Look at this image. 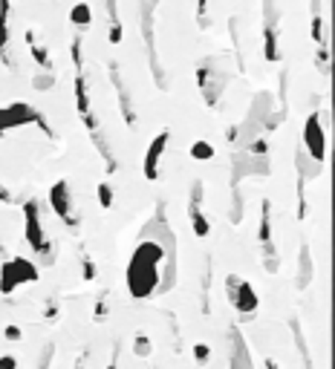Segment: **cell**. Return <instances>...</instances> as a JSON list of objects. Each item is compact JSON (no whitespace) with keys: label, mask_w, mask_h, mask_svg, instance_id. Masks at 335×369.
<instances>
[{"label":"cell","mask_w":335,"mask_h":369,"mask_svg":"<svg viewBox=\"0 0 335 369\" xmlns=\"http://www.w3.org/2000/svg\"><path fill=\"white\" fill-rule=\"evenodd\" d=\"M174 234L165 228V240H148L136 246L131 263H128V289L136 300L150 297L153 292H171L177 280V265H174Z\"/></svg>","instance_id":"6da1fadb"},{"label":"cell","mask_w":335,"mask_h":369,"mask_svg":"<svg viewBox=\"0 0 335 369\" xmlns=\"http://www.w3.org/2000/svg\"><path fill=\"white\" fill-rule=\"evenodd\" d=\"M38 265L23 260V257H12L0 265V294H12L15 289H21L23 283H38Z\"/></svg>","instance_id":"7a4b0ae2"},{"label":"cell","mask_w":335,"mask_h":369,"mask_svg":"<svg viewBox=\"0 0 335 369\" xmlns=\"http://www.w3.org/2000/svg\"><path fill=\"white\" fill-rule=\"evenodd\" d=\"M226 294H229L231 306H234L243 317H255V314H258L260 300H258L255 286H251V283L246 280V277H240V274H229V277H226Z\"/></svg>","instance_id":"3957f363"},{"label":"cell","mask_w":335,"mask_h":369,"mask_svg":"<svg viewBox=\"0 0 335 369\" xmlns=\"http://www.w3.org/2000/svg\"><path fill=\"white\" fill-rule=\"evenodd\" d=\"M23 240L29 243V248L40 257H47L50 251V240H47V231L40 225V208L35 199L23 202Z\"/></svg>","instance_id":"277c9868"},{"label":"cell","mask_w":335,"mask_h":369,"mask_svg":"<svg viewBox=\"0 0 335 369\" xmlns=\"http://www.w3.org/2000/svg\"><path fill=\"white\" fill-rule=\"evenodd\" d=\"M304 148L307 153L315 159V162H324L326 159V133H324V124H321V113H309L307 124H304Z\"/></svg>","instance_id":"5b68a950"},{"label":"cell","mask_w":335,"mask_h":369,"mask_svg":"<svg viewBox=\"0 0 335 369\" xmlns=\"http://www.w3.org/2000/svg\"><path fill=\"white\" fill-rule=\"evenodd\" d=\"M72 92H75V110H78V116H81V121H84V127H87V133L93 136V133H99V119L93 116V110H90V89H87V75H84V70H78L75 72V84H72Z\"/></svg>","instance_id":"8992f818"},{"label":"cell","mask_w":335,"mask_h":369,"mask_svg":"<svg viewBox=\"0 0 335 369\" xmlns=\"http://www.w3.org/2000/svg\"><path fill=\"white\" fill-rule=\"evenodd\" d=\"M50 205L61 216V222H67L70 228H78V219H75V211H72V188H70L67 179H58L50 188Z\"/></svg>","instance_id":"52a82bcc"},{"label":"cell","mask_w":335,"mask_h":369,"mask_svg":"<svg viewBox=\"0 0 335 369\" xmlns=\"http://www.w3.org/2000/svg\"><path fill=\"white\" fill-rule=\"evenodd\" d=\"M197 84H199V89H202L205 104L214 107V104L220 101V92L226 89V75L217 72L212 64H199V70H197Z\"/></svg>","instance_id":"ba28073f"},{"label":"cell","mask_w":335,"mask_h":369,"mask_svg":"<svg viewBox=\"0 0 335 369\" xmlns=\"http://www.w3.org/2000/svg\"><path fill=\"white\" fill-rule=\"evenodd\" d=\"M185 214H188L191 228H194V234H197L199 240H205L208 234H212V222H208V216L202 214V182H194L191 197H188V205H185Z\"/></svg>","instance_id":"9c48e42d"},{"label":"cell","mask_w":335,"mask_h":369,"mask_svg":"<svg viewBox=\"0 0 335 369\" xmlns=\"http://www.w3.org/2000/svg\"><path fill=\"white\" fill-rule=\"evenodd\" d=\"M168 142H171V133H168V130H162L159 136H153V142H150V148L145 153V162H142V173H145L148 182L159 179V167H162V156L168 150Z\"/></svg>","instance_id":"30bf717a"},{"label":"cell","mask_w":335,"mask_h":369,"mask_svg":"<svg viewBox=\"0 0 335 369\" xmlns=\"http://www.w3.org/2000/svg\"><path fill=\"white\" fill-rule=\"evenodd\" d=\"M159 0H142V32H145V43L150 53V67H153V78L159 87H165V75L159 72V61H156V40H153V9Z\"/></svg>","instance_id":"8fae6325"},{"label":"cell","mask_w":335,"mask_h":369,"mask_svg":"<svg viewBox=\"0 0 335 369\" xmlns=\"http://www.w3.org/2000/svg\"><path fill=\"white\" fill-rule=\"evenodd\" d=\"M263 55L269 64L280 61V46H278V9L275 0H266V29H263Z\"/></svg>","instance_id":"7c38bea8"},{"label":"cell","mask_w":335,"mask_h":369,"mask_svg":"<svg viewBox=\"0 0 335 369\" xmlns=\"http://www.w3.org/2000/svg\"><path fill=\"white\" fill-rule=\"evenodd\" d=\"M110 81H113V89H116V96H119V110H121V119L133 127V124H136L133 99H131V89H128V84H124V78H121V72H119V67H116V64H110Z\"/></svg>","instance_id":"4fadbf2b"},{"label":"cell","mask_w":335,"mask_h":369,"mask_svg":"<svg viewBox=\"0 0 335 369\" xmlns=\"http://www.w3.org/2000/svg\"><path fill=\"white\" fill-rule=\"evenodd\" d=\"M9 12H12V0H0V61H4V67H12V55H9Z\"/></svg>","instance_id":"5bb4252c"},{"label":"cell","mask_w":335,"mask_h":369,"mask_svg":"<svg viewBox=\"0 0 335 369\" xmlns=\"http://www.w3.org/2000/svg\"><path fill=\"white\" fill-rule=\"evenodd\" d=\"M23 38H26V43H29V53H32L35 64H38L40 70H47V72H50V67H53V58H50V46L38 43V38H35V32H32V29H29Z\"/></svg>","instance_id":"9a60e30c"},{"label":"cell","mask_w":335,"mask_h":369,"mask_svg":"<svg viewBox=\"0 0 335 369\" xmlns=\"http://www.w3.org/2000/svg\"><path fill=\"white\" fill-rule=\"evenodd\" d=\"M107 40L116 46L121 43V18H119V0H107Z\"/></svg>","instance_id":"2e32d148"},{"label":"cell","mask_w":335,"mask_h":369,"mask_svg":"<svg viewBox=\"0 0 335 369\" xmlns=\"http://www.w3.org/2000/svg\"><path fill=\"white\" fill-rule=\"evenodd\" d=\"M70 23L78 26V29L93 26V6H90V4H75V6L70 9Z\"/></svg>","instance_id":"e0dca14e"},{"label":"cell","mask_w":335,"mask_h":369,"mask_svg":"<svg viewBox=\"0 0 335 369\" xmlns=\"http://www.w3.org/2000/svg\"><path fill=\"white\" fill-rule=\"evenodd\" d=\"M212 156H214V145L205 142V138H197V142L191 145V159L205 162V159H212Z\"/></svg>","instance_id":"ac0fdd59"},{"label":"cell","mask_w":335,"mask_h":369,"mask_svg":"<svg viewBox=\"0 0 335 369\" xmlns=\"http://www.w3.org/2000/svg\"><path fill=\"white\" fill-rule=\"evenodd\" d=\"M298 265L304 268V277H298V289H304V286H309V280H312V260H309V248H301V260H298ZM298 268V271H301Z\"/></svg>","instance_id":"d6986e66"},{"label":"cell","mask_w":335,"mask_h":369,"mask_svg":"<svg viewBox=\"0 0 335 369\" xmlns=\"http://www.w3.org/2000/svg\"><path fill=\"white\" fill-rule=\"evenodd\" d=\"M96 274H99L96 260H93L90 254H84V257H81V280H84V283H93V280H96Z\"/></svg>","instance_id":"ffe728a7"},{"label":"cell","mask_w":335,"mask_h":369,"mask_svg":"<svg viewBox=\"0 0 335 369\" xmlns=\"http://www.w3.org/2000/svg\"><path fill=\"white\" fill-rule=\"evenodd\" d=\"M99 202H101L104 211L113 208V202H116V191H113V184H110V182H99Z\"/></svg>","instance_id":"44dd1931"},{"label":"cell","mask_w":335,"mask_h":369,"mask_svg":"<svg viewBox=\"0 0 335 369\" xmlns=\"http://www.w3.org/2000/svg\"><path fill=\"white\" fill-rule=\"evenodd\" d=\"M133 352H136L139 358H150V352H153V343H150V335H145V332H139V335H136V341H133Z\"/></svg>","instance_id":"7402d4cb"},{"label":"cell","mask_w":335,"mask_h":369,"mask_svg":"<svg viewBox=\"0 0 335 369\" xmlns=\"http://www.w3.org/2000/svg\"><path fill=\"white\" fill-rule=\"evenodd\" d=\"M312 40L318 46H326V40H324V15H312Z\"/></svg>","instance_id":"603a6c76"},{"label":"cell","mask_w":335,"mask_h":369,"mask_svg":"<svg viewBox=\"0 0 335 369\" xmlns=\"http://www.w3.org/2000/svg\"><path fill=\"white\" fill-rule=\"evenodd\" d=\"M81 46H84V38H81V35H75V38H72V64H75V72H78V70H84Z\"/></svg>","instance_id":"cb8c5ba5"},{"label":"cell","mask_w":335,"mask_h":369,"mask_svg":"<svg viewBox=\"0 0 335 369\" xmlns=\"http://www.w3.org/2000/svg\"><path fill=\"white\" fill-rule=\"evenodd\" d=\"M304 182H307V173L298 176V219H307V197H304Z\"/></svg>","instance_id":"d4e9b609"},{"label":"cell","mask_w":335,"mask_h":369,"mask_svg":"<svg viewBox=\"0 0 335 369\" xmlns=\"http://www.w3.org/2000/svg\"><path fill=\"white\" fill-rule=\"evenodd\" d=\"M107 314H110V309H107V294H99L96 309H93V317L101 323V320H107Z\"/></svg>","instance_id":"484cf974"},{"label":"cell","mask_w":335,"mask_h":369,"mask_svg":"<svg viewBox=\"0 0 335 369\" xmlns=\"http://www.w3.org/2000/svg\"><path fill=\"white\" fill-rule=\"evenodd\" d=\"M197 23L199 29H208V0H197Z\"/></svg>","instance_id":"4316f807"},{"label":"cell","mask_w":335,"mask_h":369,"mask_svg":"<svg viewBox=\"0 0 335 369\" xmlns=\"http://www.w3.org/2000/svg\"><path fill=\"white\" fill-rule=\"evenodd\" d=\"M55 87V78H53V72H38L35 75V89H53Z\"/></svg>","instance_id":"83f0119b"},{"label":"cell","mask_w":335,"mask_h":369,"mask_svg":"<svg viewBox=\"0 0 335 369\" xmlns=\"http://www.w3.org/2000/svg\"><path fill=\"white\" fill-rule=\"evenodd\" d=\"M194 358H197L199 366H205L208 360H212V349H208L205 343H197V346H194Z\"/></svg>","instance_id":"f1b7e54d"},{"label":"cell","mask_w":335,"mask_h":369,"mask_svg":"<svg viewBox=\"0 0 335 369\" xmlns=\"http://www.w3.org/2000/svg\"><path fill=\"white\" fill-rule=\"evenodd\" d=\"M53 352H55V346L53 343H47V349L40 352V360H38V369H50V363H53Z\"/></svg>","instance_id":"f546056e"},{"label":"cell","mask_w":335,"mask_h":369,"mask_svg":"<svg viewBox=\"0 0 335 369\" xmlns=\"http://www.w3.org/2000/svg\"><path fill=\"white\" fill-rule=\"evenodd\" d=\"M318 70H324L329 75V50L326 46H318Z\"/></svg>","instance_id":"4dcf8cb0"},{"label":"cell","mask_w":335,"mask_h":369,"mask_svg":"<svg viewBox=\"0 0 335 369\" xmlns=\"http://www.w3.org/2000/svg\"><path fill=\"white\" fill-rule=\"evenodd\" d=\"M44 317H47V320H55V317H58V300H55V297L44 303Z\"/></svg>","instance_id":"1f68e13d"},{"label":"cell","mask_w":335,"mask_h":369,"mask_svg":"<svg viewBox=\"0 0 335 369\" xmlns=\"http://www.w3.org/2000/svg\"><path fill=\"white\" fill-rule=\"evenodd\" d=\"M4 338H6V341H21V338H23V332H21V326L9 323V326L4 329Z\"/></svg>","instance_id":"d6a6232c"},{"label":"cell","mask_w":335,"mask_h":369,"mask_svg":"<svg viewBox=\"0 0 335 369\" xmlns=\"http://www.w3.org/2000/svg\"><path fill=\"white\" fill-rule=\"evenodd\" d=\"M0 369H18V358L15 355H4V358H0Z\"/></svg>","instance_id":"836d02e7"},{"label":"cell","mask_w":335,"mask_h":369,"mask_svg":"<svg viewBox=\"0 0 335 369\" xmlns=\"http://www.w3.org/2000/svg\"><path fill=\"white\" fill-rule=\"evenodd\" d=\"M0 202H6V205L12 202V191H9V188H4V184H0Z\"/></svg>","instance_id":"e575fe53"},{"label":"cell","mask_w":335,"mask_h":369,"mask_svg":"<svg viewBox=\"0 0 335 369\" xmlns=\"http://www.w3.org/2000/svg\"><path fill=\"white\" fill-rule=\"evenodd\" d=\"M84 363H87V352H81L78 360H75V369H84Z\"/></svg>","instance_id":"d590c367"},{"label":"cell","mask_w":335,"mask_h":369,"mask_svg":"<svg viewBox=\"0 0 335 369\" xmlns=\"http://www.w3.org/2000/svg\"><path fill=\"white\" fill-rule=\"evenodd\" d=\"M116 355H119V343H116V352H113V360L107 363V369H119V366H116Z\"/></svg>","instance_id":"8d00e7d4"},{"label":"cell","mask_w":335,"mask_h":369,"mask_svg":"<svg viewBox=\"0 0 335 369\" xmlns=\"http://www.w3.org/2000/svg\"><path fill=\"white\" fill-rule=\"evenodd\" d=\"M312 15H321V0H312Z\"/></svg>","instance_id":"74e56055"}]
</instances>
